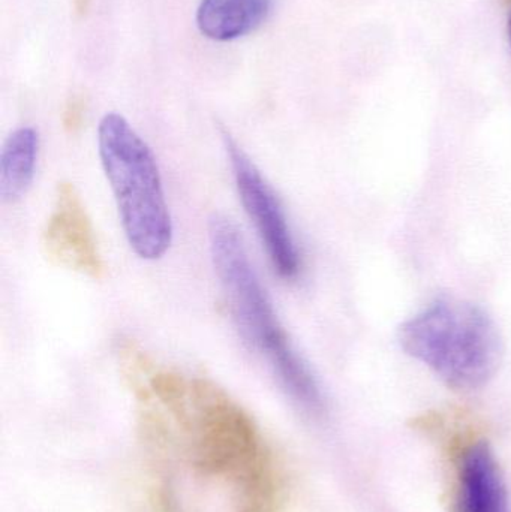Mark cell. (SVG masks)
Segmentation results:
<instances>
[{
    "label": "cell",
    "instance_id": "cell-1",
    "mask_svg": "<svg viewBox=\"0 0 511 512\" xmlns=\"http://www.w3.org/2000/svg\"><path fill=\"white\" fill-rule=\"evenodd\" d=\"M143 393L159 406L144 414L155 439L179 445L206 477L236 486L245 501L242 512H272L278 490L266 445L252 418L224 390L161 370L149 376Z\"/></svg>",
    "mask_w": 511,
    "mask_h": 512
},
{
    "label": "cell",
    "instance_id": "cell-2",
    "mask_svg": "<svg viewBox=\"0 0 511 512\" xmlns=\"http://www.w3.org/2000/svg\"><path fill=\"white\" fill-rule=\"evenodd\" d=\"M209 239L213 265L240 336L267 361L282 387L302 408L320 414L324 408L320 385L279 322L236 225L227 216H213Z\"/></svg>",
    "mask_w": 511,
    "mask_h": 512
},
{
    "label": "cell",
    "instance_id": "cell-3",
    "mask_svg": "<svg viewBox=\"0 0 511 512\" xmlns=\"http://www.w3.org/2000/svg\"><path fill=\"white\" fill-rule=\"evenodd\" d=\"M399 342L408 355L461 391L488 384L503 352L491 316L456 298H440L408 319L399 330Z\"/></svg>",
    "mask_w": 511,
    "mask_h": 512
},
{
    "label": "cell",
    "instance_id": "cell-4",
    "mask_svg": "<svg viewBox=\"0 0 511 512\" xmlns=\"http://www.w3.org/2000/svg\"><path fill=\"white\" fill-rule=\"evenodd\" d=\"M98 147L129 246L140 258H161L170 248L173 224L155 155L117 113L102 117Z\"/></svg>",
    "mask_w": 511,
    "mask_h": 512
},
{
    "label": "cell",
    "instance_id": "cell-5",
    "mask_svg": "<svg viewBox=\"0 0 511 512\" xmlns=\"http://www.w3.org/2000/svg\"><path fill=\"white\" fill-rule=\"evenodd\" d=\"M225 149L230 156L240 201L266 248L273 268L282 279H294L300 273L302 261L281 201L257 165L228 134H225Z\"/></svg>",
    "mask_w": 511,
    "mask_h": 512
},
{
    "label": "cell",
    "instance_id": "cell-6",
    "mask_svg": "<svg viewBox=\"0 0 511 512\" xmlns=\"http://www.w3.org/2000/svg\"><path fill=\"white\" fill-rule=\"evenodd\" d=\"M45 255L80 274L101 279L105 265L96 245L92 222L80 194L71 183L57 188L53 210L42 234Z\"/></svg>",
    "mask_w": 511,
    "mask_h": 512
},
{
    "label": "cell",
    "instance_id": "cell-7",
    "mask_svg": "<svg viewBox=\"0 0 511 512\" xmlns=\"http://www.w3.org/2000/svg\"><path fill=\"white\" fill-rule=\"evenodd\" d=\"M459 512H509L507 490L494 451L471 445L459 466Z\"/></svg>",
    "mask_w": 511,
    "mask_h": 512
},
{
    "label": "cell",
    "instance_id": "cell-8",
    "mask_svg": "<svg viewBox=\"0 0 511 512\" xmlns=\"http://www.w3.org/2000/svg\"><path fill=\"white\" fill-rule=\"evenodd\" d=\"M272 0H201L198 29L215 41H231L254 32L266 20Z\"/></svg>",
    "mask_w": 511,
    "mask_h": 512
},
{
    "label": "cell",
    "instance_id": "cell-9",
    "mask_svg": "<svg viewBox=\"0 0 511 512\" xmlns=\"http://www.w3.org/2000/svg\"><path fill=\"white\" fill-rule=\"evenodd\" d=\"M38 132L23 126L9 135L0 155V197L3 203H15L29 191L38 161Z\"/></svg>",
    "mask_w": 511,
    "mask_h": 512
},
{
    "label": "cell",
    "instance_id": "cell-10",
    "mask_svg": "<svg viewBox=\"0 0 511 512\" xmlns=\"http://www.w3.org/2000/svg\"><path fill=\"white\" fill-rule=\"evenodd\" d=\"M84 104L80 98H72L65 108L63 123L68 131H75L83 122Z\"/></svg>",
    "mask_w": 511,
    "mask_h": 512
},
{
    "label": "cell",
    "instance_id": "cell-11",
    "mask_svg": "<svg viewBox=\"0 0 511 512\" xmlns=\"http://www.w3.org/2000/svg\"><path fill=\"white\" fill-rule=\"evenodd\" d=\"M90 5H92V0H74L75 14L83 17L89 11Z\"/></svg>",
    "mask_w": 511,
    "mask_h": 512
},
{
    "label": "cell",
    "instance_id": "cell-12",
    "mask_svg": "<svg viewBox=\"0 0 511 512\" xmlns=\"http://www.w3.org/2000/svg\"><path fill=\"white\" fill-rule=\"evenodd\" d=\"M509 39H510V45H511V12L509 17Z\"/></svg>",
    "mask_w": 511,
    "mask_h": 512
}]
</instances>
